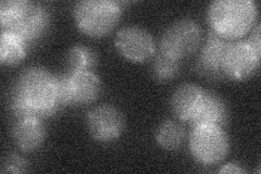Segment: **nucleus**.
<instances>
[{"mask_svg":"<svg viewBox=\"0 0 261 174\" xmlns=\"http://www.w3.org/2000/svg\"><path fill=\"white\" fill-rule=\"evenodd\" d=\"M57 103L56 78L43 68L24 70L12 94V109L19 119H38L51 115Z\"/></svg>","mask_w":261,"mask_h":174,"instance_id":"1","label":"nucleus"},{"mask_svg":"<svg viewBox=\"0 0 261 174\" xmlns=\"http://www.w3.org/2000/svg\"><path fill=\"white\" fill-rule=\"evenodd\" d=\"M2 30L18 36L24 44L39 36L48 28L49 15L45 8L25 0H8L0 5Z\"/></svg>","mask_w":261,"mask_h":174,"instance_id":"2","label":"nucleus"},{"mask_svg":"<svg viewBox=\"0 0 261 174\" xmlns=\"http://www.w3.org/2000/svg\"><path fill=\"white\" fill-rule=\"evenodd\" d=\"M256 16L257 6L251 0H217L208 9V21L212 32L224 39L246 34Z\"/></svg>","mask_w":261,"mask_h":174,"instance_id":"3","label":"nucleus"},{"mask_svg":"<svg viewBox=\"0 0 261 174\" xmlns=\"http://www.w3.org/2000/svg\"><path fill=\"white\" fill-rule=\"evenodd\" d=\"M121 8L111 0H83L74 8L79 29L92 37L107 35L120 19Z\"/></svg>","mask_w":261,"mask_h":174,"instance_id":"4","label":"nucleus"},{"mask_svg":"<svg viewBox=\"0 0 261 174\" xmlns=\"http://www.w3.org/2000/svg\"><path fill=\"white\" fill-rule=\"evenodd\" d=\"M230 148L222 128L217 126L194 127L190 136V149L194 158L203 164H215L223 160Z\"/></svg>","mask_w":261,"mask_h":174,"instance_id":"5","label":"nucleus"},{"mask_svg":"<svg viewBox=\"0 0 261 174\" xmlns=\"http://www.w3.org/2000/svg\"><path fill=\"white\" fill-rule=\"evenodd\" d=\"M201 31L197 23L191 19L176 21L170 26L160 40V52L181 60L198 48Z\"/></svg>","mask_w":261,"mask_h":174,"instance_id":"6","label":"nucleus"},{"mask_svg":"<svg viewBox=\"0 0 261 174\" xmlns=\"http://www.w3.org/2000/svg\"><path fill=\"white\" fill-rule=\"evenodd\" d=\"M259 60L260 52L248 40L230 43L223 59V76L238 81L248 79L258 69Z\"/></svg>","mask_w":261,"mask_h":174,"instance_id":"7","label":"nucleus"},{"mask_svg":"<svg viewBox=\"0 0 261 174\" xmlns=\"http://www.w3.org/2000/svg\"><path fill=\"white\" fill-rule=\"evenodd\" d=\"M114 44L119 53L134 62H144L154 53V40L146 30L140 27H126L116 35Z\"/></svg>","mask_w":261,"mask_h":174,"instance_id":"8","label":"nucleus"},{"mask_svg":"<svg viewBox=\"0 0 261 174\" xmlns=\"http://www.w3.org/2000/svg\"><path fill=\"white\" fill-rule=\"evenodd\" d=\"M87 128L98 142L108 143L117 139L124 129L123 115L116 107L102 105L87 114Z\"/></svg>","mask_w":261,"mask_h":174,"instance_id":"9","label":"nucleus"},{"mask_svg":"<svg viewBox=\"0 0 261 174\" xmlns=\"http://www.w3.org/2000/svg\"><path fill=\"white\" fill-rule=\"evenodd\" d=\"M228 44L227 40L217 35L215 32L209 33L198 60V69L202 74L211 78L224 77L222 64Z\"/></svg>","mask_w":261,"mask_h":174,"instance_id":"10","label":"nucleus"},{"mask_svg":"<svg viewBox=\"0 0 261 174\" xmlns=\"http://www.w3.org/2000/svg\"><path fill=\"white\" fill-rule=\"evenodd\" d=\"M205 92L195 84H183L176 88L171 98V108L182 121H191L200 107Z\"/></svg>","mask_w":261,"mask_h":174,"instance_id":"11","label":"nucleus"},{"mask_svg":"<svg viewBox=\"0 0 261 174\" xmlns=\"http://www.w3.org/2000/svg\"><path fill=\"white\" fill-rule=\"evenodd\" d=\"M227 120V108L218 95L205 92L202 103L190 123L197 126H217L222 128Z\"/></svg>","mask_w":261,"mask_h":174,"instance_id":"12","label":"nucleus"},{"mask_svg":"<svg viewBox=\"0 0 261 174\" xmlns=\"http://www.w3.org/2000/svg\"><path fill=\"white\" fill-rule=\"evenodd\" d=\"M72 104H88L94 102L100 93V81L91 71L70 74Z\"/></svg>","mask_w":261,"mask_h":174,"instance_id":"13","label":"nucleus"},{"mask_svg":"<svg viewBox=\"0 0 261 174\" xmlns=\"http://www.w3.org/2000/svg\"><path fill=\"white\" fill-rule=\"evenodd\" d=\"M13 138L21 151H35L44 142V126L38 119H19L13 128Z\"/></svg>","mask_w":261,"mask_h":174,"instance_id":"14","label":"nucleus"},{"mask_svg":"<svg viewBox=\"0 0 261 174\" xmlns=\"http://www.w3.org/2000/svg\"><path fill=\"white\" fill-rule=\"evenodd\" d=\"M25 56V44L10 32L2 31L0 37V60L3 64L19 63Z\"/></svg>","mask_w":261,"mask_h":174,"instance_id":"15","label":"nucleus"},{"mask_svg":"<svg viewBox=\"0 0 261 174\" xmlns=\"http://www.w3.org/2000/svg\"><path fill=\"white\" fill-rule=\"evenodd\" d=\"M65 63L70 74L91 71L96 64V55L88 47L82 45L73 46L67 54Z\"/></svg>","mask_w":261,"mask_h":174,"instance_id":"16","label":"nucleus"},{"mask_svg":"<svg viewBox=\"0 0 261 174\" xmlns=\"http://www.w3.org/2000/svg\"><path fill=\"white\" fill-rule=\"evenodd\" d=\"M157 143L167 151H175L182 145L184 131L178 123L174 121L163 122L157 130Z\"/></svg>","mask_w":261,"mask_h":174,"instance_id":"17","label":"nucleus"},{"mask_svg":"<svg viewBox=\"0 0 261 174\" xmlns=\"http://www.w3.org/2000/svg\"><path fill=\"white\" fill-rule=\"evenodd\" d=\"M179 71V60L163 53H159L152 64V76L158 82L174 79Z\"/></svg>","mask_w":261,"mask_h":174,"instance_id":"18","label":"nucleus"},{"mask_svg":"<svg viewBox=\"0 0 261 174\" xmlns=\"http://www.w3.org/2000/svg\"><path fill=\"white\" fill-rule=\"evenodd\" d=\"M56 90H57V103H58L59 107L72 104L69 76H62L59 78H56Z\"/></svg>","mask_w":261,"mask_h":174,"instance_id":"19","label":"nucleus"},{"mask_svg":"<svg viewBox=\"0 0 261 174\" xmlns=\"http://www.w3.org/2000/svg\"><path fill=\"white\" fill-rule=\"evenodd\" d=\"M28 170V162L18 155L7 156L3 162V173H23Z\"/></svg>","mask_w":261,"mask_h":174,"instance_id":"20","label":"nucleus"},{"mask_svg":"<svg viewBox=\"0 0 261 174\" xmlns=\"http://www.w3.org/2000/svg\"><path fill=\"white\" fill-rule=\"evenodd\" d=\"M250 45L254 47L257 52H260V47H261V39H260V27L258 26L256 30L252 32V35L248 39Z\"/></svg>","mask_w":261,"mask_h":174,"instance_id":"21","label":"nucleus"},{"mask_svg":"<svg viewBox=\"0 0 261 174\" xmlns=\"http://www.w3.org/2000/svg\"><path fill=\"white\" fill-rule=\"evenodd\" d=\"M220 173L225 174V173H245V170L241 168V165L236 164V163H227L225 164L223 168L220 169Z\"/></svg>","mask_w":261,"mask_h":174,"instance_id":"22","label":"nucleus"}]
</instances>
